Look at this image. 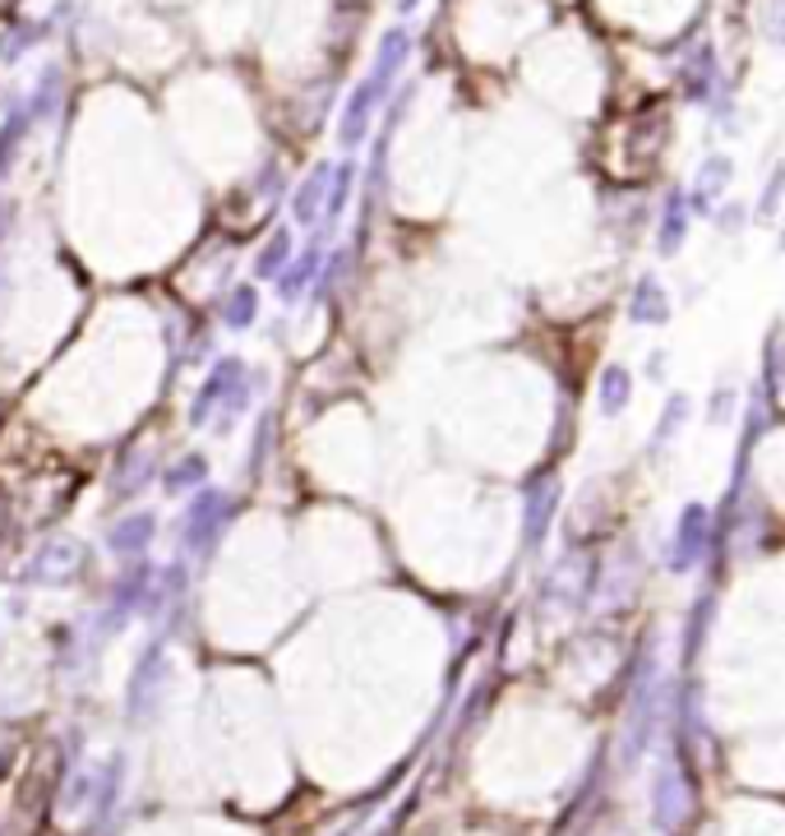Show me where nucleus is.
Instances as JSON below:
<instances>
[{"label": "nucleus", "mask_w": 785, "mask_h": 836, "mask_svg": "<svg viewBox=\"0 0 785 836\" xmlns=\"http://www.w3.org/2000/svg\"><path fill=\"white\" fill-rule=\"evenodd\" d=\"M702 509H689L684 513V532H679V555H693L698 551V541H702Z\"/></svg>", "instance_id": "f257e3e1"}, {"label": "nucleus", "mask_w": 785, "mask_h": 836, "mask_svg": "<svg viewBox=\"0 0 785 836\" xmlns=\"http://www.w3.org/2000/svg\"><path fill=\"white\" fill-rule=\"evenodd\" d=\"M657 286H651V282H642V296H638V305H634V320H661L666 315V310H657Z\"/></svg>", "instance_id": "f03ea898"}, {"label": "nucleus", "mask_w": 785, "mask_h": 836, "mask_svg": "<svg viewBox=\"0 0 785 836\" xmlns=\"http://www.w3.org/2000/svg\"><path fill=\"white\" fill-rule=\"evenodd\" d=\"M624 394H628V375H624V370H610V375H606V411H619Z\"/></svg>", "instance_id": "7ed1b4c3"}]
</instances>
